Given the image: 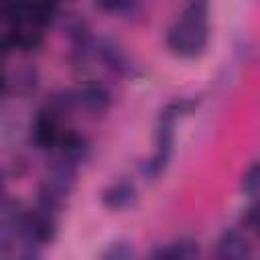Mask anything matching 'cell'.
Returning <instances> with one entry per match:
<instances>
[{"mask_svg":"<svg viewBox=\"0 0 260 260\" xmlns=\"http://www.w3.org/2000/svg\"><path fill=\"white\" fill-rule=\"evenodd\" d=\"M209 41L207 0H187L167 30V47L175 57L195 59L203 55Z\"/></svg>","mask_w":260,"mask_h":260,"instance_id":"cell-1","label":"cell"},{"mask_svg":"<svg viewBox=\"0 0 260 260\" xmlns=\"http://www.w3.org/2000/svg\"><path fill=\"white\" fill-rule=\"evenodd\" d=\"M197 108V100L191 98H179L171 104H167L156 120V132H154V152L144 162L142 175L148 181H156L169 167V160L173 156V144H175V122L181 116H187Z\"/></svg>","mask_w":260,"mask_h":260,"instance_id":"cell-2","label":"cell"},{"mask_svg":"<svg viewBox=\"0 0 260 260\" xmlns=\"http://www.w3.org/2000/svg\"><path fill=\"white\" fill-rule=\"evenodd\" d=\"M65 112L61 108H57L51 100H47V104L35 114L32 122H30V142L35 148L51 152L57 148V144L61 142L63 134H65V124H63Z\"/></svg>","mask_w":260,"mask_h":260,"instance_id":"cell-3","label":"cell"},{"mask_svg":"<svg viewBox=\"0 0 260 260\" xmlns=\"http://www.w3.org/2000/svg\"><path fill=\"white\" fill-rule=\"evenodd\" d=\"M45 39H43V28L22 22L16 26H8V30L2 37V49L4 55H12V53H20V55H32L39 53V49L43 47Z\"/></svg>","mask_w":260,"mask_h":260,"instance_id":"cell-4","label":"cell"},{"mask_svg":"<svg viewBox=\"0 0 260 260\" xmlns=\"http://www.w3.org/2000/svg\"><path fill=\"white\" fill-rule=\"evenodd\" d=\"M39 87V71L30 63H16L4 69L2 89L6 98H28Z\"/></svg>","mask_w":260,"mask_h":260,"instance_id":"cell-5","label":"cell"},{"mask_svg":"<svg viewBox=\"0 0 260 260\" xmlns=\"http://www.w3.org/2000/svg\"><path fill=\"white\" fill-rule=\"evenodd\" d=\"M71 95H73V102H75V108H83L91 114H102L110 108L112 104V93L110 89L100 83V81H83L79 87L71 89Z\"/></svg>","mask_w":260,"mask_h":260,"instance_id":"cell-6","label":"cell"},{"mask_svg":"<svg viewBox=\"0 0 260 260\" xmlns=\"http://www.w3.org/2000/svg\"><path fill=\"white\" fill-rule=\"evenodd\" d=\"M215 256L223 260H244L252 256V244L240 228H225L215 242Z\"/></svg>","mask_w":260,"mask_h":260,"instance_id":"cell-7","label":"cell"},{"mask_svg":"<svg viewBox=\"0 0 260 260\" xmlns=\"http://www.w3.org/2000/svg\"><path fill=\"white\" fill-rule=\"evenodd\" d=\"M136 199H138V191L134 183L126 179L112 181L102 193V203L110 211H126L136 203Z\"/></svg>","mask_w":260,"mask_h":260,"instance_id":"cell-8","label":"cell"},{"mask_svg":"<svg viewBox=\"0 0 260 260\" xmlns=\"http://www.w3.org/2000/svg\"><path fill=\"white\" fill-rule=\"evenodd\" d=\"M152 258H195L199 256V244L193 238H175L165 244H158L152 252Z\"/></svg>","mask_w":260,"mask_h":260,"instance_id":"cell-9","label":"cell"},{"mask_svg":"<svg viewBox=\"0 0 260 260\" xmlns=\"http://www.w3.org/2000/svg\"><path fill=\"white\" fill-rule=\"evenodd\" d=\"M57 18H59V2L57 0H30L24 22L45 28V26H51Z\"/></svg>","mask_w":260,"mask_h":260,"instance_id":"cell-10","label":"cell"},{"mask_svg":"<svg viewBox=\"0 0 260 260\" xmlns=\"http://www.w3.org/2000/svg\"><path fill=\"white\" fill-rule=\"evenodd\" d=\"M30 0H0V14L8 26L22 24L26 20Z\"/></svg>","mask_w":260,"mask_h":260,"instance_id":"cell-11","label":"cell"},{"mask_svg":"<svg viewBox=\"0 0 260 260\" xmlns=\"http://www.w3.org/2000/svg\"><path fill=\"white\" fill-rule=\"evenodd\" d=\"M240 189H242L244 195H248L252 199H258L260 197V160L252 162L246 169V173L242 175Z\"/></svg>","mask_w":260,"mask_h":260,"instance_id":"cell-12","label":"cell"},{"mask_svg":"<svg viewBox=\"0 0 260 260\" xmlns=\"http://www.w3.org/2000/svg\"><path fill=\"white\" fill-rule=\"evenodd\" d=\"M95 6L108 14H118V16H128L134 14L140 0H93Z\"/></svg>","mask_w":260,"mask_h":260,"instance_id":"cell-13","label":"cell"},{"mask_svg":"<svg viewBox=\"0 0 260 260\" xmlns=\"http://www.w3.org/2000/svg\"><path fill=\"white\" fill-rule=\"evenodd\" d=\"M130 256H134L132 246L128 242H120V240L118 242H112L108 246V250L102 254V258H110V260H126Z\"/></svg>","mask_w":260,"mask_h":260,"instance_id":"cell-14","label":"cell"},{"mask_svg":"<svg viewBox=\"0 0 260 260\" xmlns=\"http://www.w3.org/2000/svg\"><path fill=\"white\" fill-rule=\"evenodd\" d=\"M244 223H246L252 232H256V234L260 236V197L254 199V203L246 209V213H244Z\"/></svg>","mask_w":260,"mask_h":260,"instance_id":"cell-15","label":"cell"},{"mask_svg":"<svg viewBox=\"0 0 260 260\" xmlns=\"http://www.w3.org/2000/svg\"><path fill=\"white\" fill-rule=\"evenodd\" d=\"M57 2H63V0H57Z\"/></svg>","mask_w":260,"mask_h":260,"instance_id":"cell-16","label":"cell"}]
</instances>
